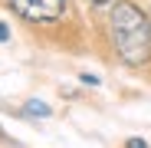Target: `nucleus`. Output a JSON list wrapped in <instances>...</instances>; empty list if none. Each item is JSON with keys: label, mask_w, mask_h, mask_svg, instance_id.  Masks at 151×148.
I'll list each match as a JSON object with an SVG mask.
<instances>
[{"label": "nucleus", "mask_w": 151, "mask_h": 148, "mask_svg": "<svg viewBox=\"0 0 151 148\" xmlns=\"http://www.w3.org/2000/svg\"><path fill=\"white\" fill-rule=\"evenodd\" d=\"M109 30H112V43L122 63L145 66L151 59V20L135 4H128V0L115 4L109 13Z\"/></svg>", "instance_id": "f257e3e1"}, {"label": "nucleus", "mask_w": 151, "mask_h": 148, "mask_svg": "<svg viewBox=\"0 0 151 148\" xmlns=\"http://www.w3.org/2000/svg\"><path fill=\"white\" fill-rule=\"evenodd\" d=\"M7 7L30 23H56L66 13V0H7Z\"/></svg>", "instance_id": "f03ea898"}, {"label": "nucleus", "mask_w": 151, "mask_h": 148, "mask_svg": "<svg viewBox=\"0 0 151 148\" xmlns=\"http://www.w3.org/2000/svg\"><path fill=\"white\" fill-rule=\"evenodd\" d=\"M23 112H27V115H49V105H46V102H36V99H33V102H27V105H23Z\"/></svg>", "instance_id": "7ed1b4c3"}, {"label": "nucleus", "mask_w": 151, "mask_h": 148, "mask_svg": "<svg viewBox=\"0 0 151 148\" xmlns=\"http://www.w3.org/2000/svg\"><path fill=\"white\" fill-rule=\"evenodd\" d=\"M125 148H148V142H141V138H128V142H125Z\"/></svg>", "instance_id": "20e7f679"}, {"label": "nucleus", "mask_w": 151, "mask_h": 148, "mask_svg": "<svg viewBox=\"0 0 151 148\" xmlns=\"http://www.w3.org/2000/svg\"><path fill=\"white\" fill-rule=\"evenodd\" d=\"M10 40V30H7V23H0V43H7Z\"/></svg>", "instance_id": "39448f33"}, {"label": "nucleus", "mask_w": 151, "mask_h": 148, "mask_svg": "<svg viewBox=\"0 0 151 148\" xmlns=\"http://www.w3.org/2000/svg\"><path fill=\"white\" fill-rule=\"evenodd\" d=\"M92 4H99V7H102V4H109V0H92Z\"/></svg>", "instance_id": "423d86ee"}]
</instances>
